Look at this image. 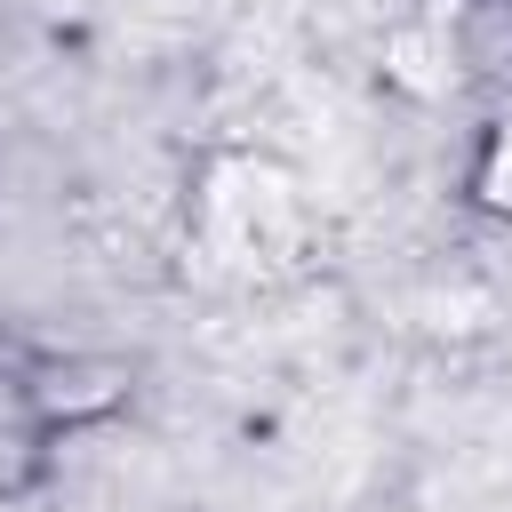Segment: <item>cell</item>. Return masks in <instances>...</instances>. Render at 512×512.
<instances>
[{
    "instance_id": "obj_1",
    "label": "cell",
    "mask_w": 512,
    "mask_h": 512,
    "mask_svg": "<svg viewBox=\"0 0 512 512\" xmlns=\"http://www.w3.org/2000/svg\"><path fill=\"white\" fill-rule=\"evenodd\" d=\"M16 392H24V416H32V424L80 432V424H104L112 408H128V368H120V360L72 352V360H40Z\"/></svg>"
},
{
    "instance_id": "obj_2",
    "label": "cell",
    "mask_w": 512,
    "mask_h": 512,
    "mask_svg": "<svg viewBox=\"0 0 512 512\" xmlns=\"http://www.w3.org/2000/svg\"><path fill=\"white\" fill-rule=\"evenodd\" d=\"M472 208L512 224V88L496 96L488 128H480V152H472Z\"/></svg>"
}]
</instances>
